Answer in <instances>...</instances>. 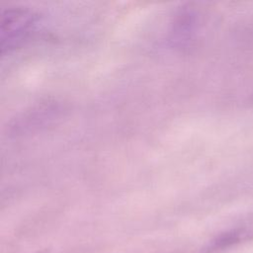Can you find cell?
Segmentation results:
<instances>
[{
	"instance_id": "cell-1",
	"label": "cell",
	"mask_w": 253,
	"mask_h": 253,
	"mask_svg": "<svg viewBox=\"0 0 253 253\" xmlns=\"http://www.w3.org/2000/svg\"><path fill=\"white\" fill-rule=\"evenodd\" d=\"M35 23L31 12L23 8H11L1 16V49L10 50L21 43Z\"/></svg>"
}]
</instances>
